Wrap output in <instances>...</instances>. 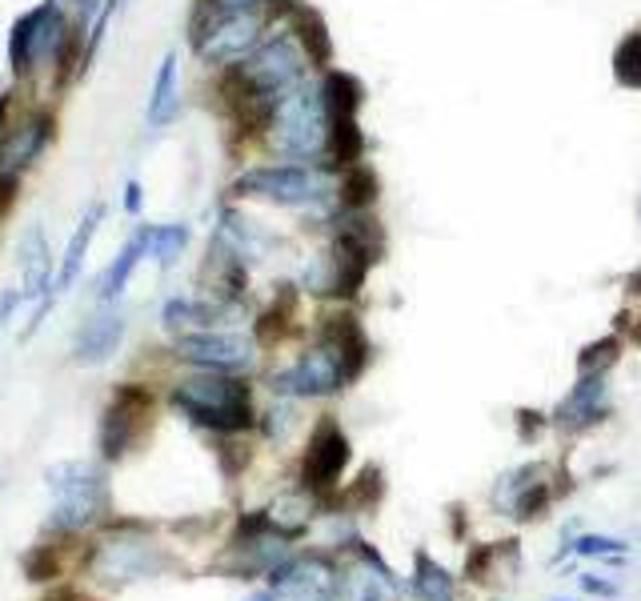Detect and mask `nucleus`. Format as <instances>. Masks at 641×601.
I'll return each instance as SVG.
<instances>
[{"mask_svg":"<svg viewBox=\"0 0 641 601\" xmlns=\"http://www.w3.org/2000/svg\"><path fill=\"white\" fill-rule=\"evenodd\" d=\"M369 366V341L361 321L349 314L325 317L321 341L302 354L289 369L269 378L277 397H329V393L354 385Z\"/></svg>","mask_w":641,"mask_h":601,"instance_id":"nucleus-1","label":"nucleus"},{"mask_svg":"<svg viewBox=\"0 0 641 601\" xmlns=\"http://www.w3.org/2000/svg\"><path fill=\"white\" fill-rule=\"evenodd\" d=\"M169 406L181 409L193 425L221 433V437H233V433H245L257 425L249 381L233 378V373L201 369L193 378L177 381V389L169 393Z\"/></svg>","mask_w":641,"mask_h":601,"instance_id":"nucleus-2","label":"nucleus"},{"mask_svg":"<svg viewBox=\"0 0 641 601\" xmlns=\"http://www.w3.org/2000/svg\"><path fill=\"white\" fill-rule=\"evenodd\" d=\"M269 144H273L281 157H289L293 165H321L325 169L329 157V113L321 101V89L305 80L302 89H293L273 108L269 120Z\"/></svg>","mask_w":641,"mask_h":601,"instance_id":"nucleus-3","label":"nucleus"},{"mask_svg":"<svg viewBox=\"0 0 641 601\" xmlns=\"http://www.w3.org/2000/svg\"><path fill=\"white\" fill-rule=\"evenodd\" d=\"M49 494L56 497L53 513H49V529L53 534H80L105 517L108 510V485L105 473L97 470L92 461H56L44 473Z\"/></svg>","mask_w":641,"mask_h":601,"instance_id":"nucleus-4","label":"nucleus"},{"mask_svg":"<svg viewBox=\"0 0 641 601\" xmlns=\"http://www.w3.org/2000/svg\"><path fill=\"white\" fill-rule=\"evenodd\" d=\"M233 196H253L285 209H305V205H325L329 196H337V181L321 165H257L245 169L229 184Z\"/></svg>","mask_w":641,"mask_h":601,"instance_id":"nucleus-5","label":"nucleus"},{"mask_svg":"<svg viewBox=\"0 0 641 601\" xmlns=\"http://www.w3.org/2000/svg\"><path fill=\"white\" fill-rule=\"evenodd\" d=\"M273 16L265 13H241V16H221V21H205V25H193V53L201 65L225 68L236 65L261 44L265 25Z\"/></svg>","mask_w":641,"mask_h":601,"instance_id":"nucleus-6","label":"nucleus"},{"mask_svg":"<svg viewBox=\"0 0 641 601\" xmlns=\"http://www.w3.org/2000/svg\"><path fill=\"white\" fill-rule=\"evenodd\" d=\"M153 413V397L144 385H117L113 397L105 401L101 409V433H97V442H101V458L105 461H120L125 453L132 449L137 442V430H141L144 421Z\"/></svg>","mask_w":641,"mask_h":601,"instance_id":"nucleus-7","label":"nucleus"},{"mask_svg":"<svg viewBox=\"0 0 641 601\" xmlns=\"http://www.w3.org/2000/svg\"><path fill=\"white\" fill-rule=\"evenodd\" d=\"M345 465H349V437L341 433V425L333 418H321L313 437H309V449H305L302 489L309 497H329L337 489Z\"/></svg>","mask_w":641,"mask_h":601,"instance_id":"nucleus-8","label":"nucleus"},{"mask_svg":"<svg viewBox=\"0 0 641 601\" xmlns=\"http://www.w3.org/2000/svg\"><path fill=\"white\" fill-rule=\"evenodd\" d=\"M172 354L196 369H213V373H241L253 366V341L241 333H213V329H193L172 341Z\"/></svg>","mask_w":641,"mask_h":601,"instance_id":"nucleus-9","label":"nucleus"},{"mask_svg":"<svg viewBox=\"0 0 641 601\" xmlns=\"http://www.w3.org/2000/svg\"><path fill=\"white\" fill-rule=\"evenodd\" d=\"M169 565V558L161 553L153 541H137V537H108L92 553V570L101 574L108 586H125V581H144L157 577Z\"/></svg>","mask_w":641,"mask_h":601,"instance_id":"nucleus-10","label":"nucleus"},{"mask_svg":"<svg viewBox=\"0 0 641 601\" xmlns=\"http://www.w3.org/2000/svg\"><path fill=\"white\" fill-rule=\"evenodd\" d=\"M56 137V117L49 108H37V113H28L16 129H4L0 137V172H9L21 181V172H28L44 157V149L53 144Z\"/></svg>","mask_w":641,"mask_h":601,"instance_id":"nucleus-11","label":"nucleus"},{"mask_svg":"<svg viewBox=\"0 0 641 601\" xmlns=\"http://www.w3.org/2000/svg\"><path fill=\"white\" fill-rule=\"evenodd\" d=\"M125 314L117 309H105V314H92L85 325L77 329V337H73V361L85 369L92 366H105L108 357L120 349V341H125Z\"/></svg>","mask_w":641,"mask_h":601,"instance_id":"nucleus-12","label":"nucleus"},{"mask_svg":"<svg viewBox=\"0 0 641 601\" xmlns=\"http://www.w3.org/2000/svg\"><path fill=\"white\" fill-rule=\"evenodd\" d=\"M605 413H610V385H605V373H586V378L569 389V397H562L553 421L569 433H581V430H589V425H598Z\"/></svg>","mask_w":641,"mask_h":601,"instance_id":"nucleus-13","label":"nucleus"},{"mask_svg":"<svg viewBox=\"0 0 641 601\" xmlns=\"http://www.w3.org/2000/svg\"><path fill=\"white\" fill-rule=\"evenodd\" d=\"M16 257H21V281H25L21 293H25V300H37L40 293L49 297L56 281V269H53V253H49V236H44L40 225H28L25 229L21 245H16Z\"/></svg>","mask_w":641,"mask_h":601,"instance_id":"nucleus-14","label":"nucleus"},{"mask_svg":"<svg viewBox=\"0 0 641 601\" xmlns=\"http://www.w3.org/2000/svg\"><path fill=\"white\" fill-rule=\"evenodd\" d=\"M149 248H153V225H141V229L120 245V253L113 257V265H108V273L101 277V289H97V300H101V305H113V300L125 293L132 269L149 257Z\"/></svg>","mask_w":641,"mask_h":601,"instance_id":"nucleus-15","label":"nucleus"},{"mask_svg":"<svg viewBox=\"0 0 641 601\" xmlns=\"http://www.w3.org/2000/svg\"><path fill=\"white\" fill-rule=\"evenodd\" d=\"M289 21H293L289 28H293L297 44H302L305 56H309V65L329 68V61H333V40H329V28H325V21H321V13L297 0V4L289 9Z\"/></svg>","mask_w":641,"mask_h":601,"instance_id":"nucleus-16","label":"nucleus"},{"mask_svg":"<svg viewBox=\"0 0 641 601\" xmlns=\"http://www.w3.org/2000/svg\"><path fill=\"white\" fill-rule=\"evenodd\" d=\"M101 221H105V205H92V209L77 221V229H73V236H68L65 257H61V269H56V281H53L56 297H61L65 289H73V281H77L80 265H85V253H89L92 236H97V225Z\"/></svg>","mask_w":641,"mask_h":601,"instance_id":"nucleus-17","label":"nucleus"},{"mask_svg":"<svg viewBox=\"0 0 641 601\" xmlns=\"http://www.w3.org/2000/svg\"><path fill=\"white\" fill-rule=\"evenodd\" d=\"M229 314L225 300H196V297H169L161 309V325L165 329H209Z\"/></svg>","mask_w":641,"mask_h":601,"instance_id":"nucleus-18","label":"nucleus"},{"mask_svg":"<svg viewBox=\"0 0 641 601\" xmlns=\"http://www.w3.org/2000/svg\"><path fill=\"white\" fill-rule=\"evenodd\" d=\"M37 25H40V4L33 13L16 16L13 28H9V65H13L16 80H25L37 68Z\"/></svg>","mask_w":641,"mask_h":601,"instance_id":"nucleus-19","label":"nucleus"},{"mask_svg":"<svg viewBox=\"0 0 641 601\" xmlns=\"http://www.w3.org/2000/svg\"><path fill=\"white\" fill-rule=\"evenodd\" d=\"M177 53H169L161 61V73L153 80V97H149V125L161 129V125H169L172 113H177Z\"/></svg>","mask_w":641,"mask_h":601,"instance_id":"nucleus-20","label":"nucleus"},{"mask_svg":"<svg viewBox=\"0 0 641 601\" xmlns=\"http://www.w3.org/2000/svg\"><path fill=\"white\" fill-rule=\"evenodd\" d=\"M413 593L421 601H453V577L433 562L425 549H418V558H413Z\"/></svg>","mask_w":641,"mask_h":601,"instance_id":"nucleus-21","label":"nucleus"},{"mask_svg":"<svg viewBox=\"0 0 641 601\" xmlns=\"http://www.w3.org/2000/svg\"><path fill=\"white\" fill-rule=\"evenodd\" d=\"M189 248V225L172 221V225H157L153 229V257H157L161 269H172V265L181 261V253Z\"/></svg>","mask_w":641,"mask_h":601,"instance_id":"nucleus-22","label":"nucleus"},{"mask_svg":"<svg viewBox=\"0 0 641 601\" xmlns=\"http://www.w3.org/2000/svg\"><path fill=\"white\" fill-rule=\"evenodd\" d=\"M614 77H617V85H626V89H641V28L629 33V37L617 44Z\"/></svg>","mask_w":641,"mask_h":601,"instance_id":"nucleus-23","label":"nucleus"},{"mask_svg":"<svg viewBox=\"0 0 641 601\" xmlns=\"http://www.w3.org/2000/svg\"><path fill=\"white\" fill-rule=\"evenodd\" d=\"M550 497H553V485L546 482V473H541L537 482H529L522 494H517V501L510 506V513L517 517V522H534V517H541V513H546Z\"/></svg>","mask_w":641,"mask_h":601,"instance_id":"nucleus-24","label":"nucleus"},{"mask_svg":"<svg viewBox=\"0 0 641 601\" xmlns=\"http://www.w3.org/2000/svg\"><path fill=\"white\" fill-rule=\"evenodd\" d=\"M617 349H621L617 337H605V341H598V345H589L586 354L577 357V373H581V378H586V373H605V369L617 361Z\"/></svg>","mask_w":641,"mask_h":601,"instance_id":"nucleus-25","label":"nucleus"},{"mask_svg":"<svg viewBox=\"0 0 641 601\" xmlns=\"http://www.w3.org/2000/svg\"><path fill=\"white\" fill-rule=\"evenodd\" d=\"M581 553V558H610V553H621L626 549V541L621 537H605V534H581L577 541H569L565 546V553Z\"/></svg>","mask_w":641,"mask_h":601,"instance_id":"nucleus-26","label":"nucleus"},{"mask_svg":"<svg viewBox=\"0 0 641 601\" xmlns=\"http://www.w3.org/2000/svg\"><path fill=\"white\" fill-rule=\"evenodd\" d=\"M56 549L53 546H37L33 553H25V574L28 581H49V577L56 574Z\"/></svg>","mask_w":641,"mask_h":601,"instance_id":"nucleus-27","label":"nucleus"},{"mask_svg":"<svg viewBox=\"0 0 641 601\" xmlns=\"http://www.w3.org/2000/svg\"><path fill=\"white\" fill-rule=\"evenodd\" d=\"M61 9H68L77 25H85V21H92V16L101 13V0H61Z\"/></svg>","mask_w":641,"mask_h":601,"instance_id":"nucleus-28","label":"nucleus"},{"mask_svg":"<svg viewBox=\"0 0 641 601\" xmlns=\"http://www.w3.org/2000/svg\"><path fill=\"white\" fill-rule=\"evenodd\" d=\"M21 300H25L21 289H4V293H0V329L9 325V317L16 314V305H21Z\"/></svg>","mask_w":641,"mask_h":601,"instance_id":"nucleus-29","label":"nucleus"},{"mask_svg":"<svg viewBox=\"0 0 641 601\" xmlns=\"http://www.w3.org/2000/svg\"><path fill=\"white\" fill-rule=\"evenodd\" d=\"M581 589H586V593H598V598H617L614 581H605V577H593V574H581Z\"/></svg>","mask_w":641,"mask_h":601,"instance_id":"nucleus-30","label":"nucleus"},{"mask_svg":"<svg viewBox=\"0 0 641 601\" xmlns=\"http://www.w3.org/2000/svg\"><path fill=\"white\" fill-rule=\"evenodd\" d=\"M141 205H144L141 181H129V184H125V213H129V217H137V213H141Z\"/></svg>","mask_w":641,"mask_h":601,"instance_id":"nucleus-31","label":"nucleus"},{"mask_svg":"<svg viewBox=\"0 0 641 601\" xmlns=\"http://www.w3.org/2000/svg\"><path fill=\"white\" fill-rule=\"evenodd\" d=\"M9 129V97H0V137Z\"/></svg>","mask_w":641,"mask_h":601,"instance_id":"nucleus-32","label":"nucleus"},{"mask_svg":"<svg viewBox=\"0 0 641 601\" xmlns=\"http://www.w3.org/2000/svg\"><path fill=\"white\" fill-rule=\"evenodd\" d=\"M245 601H277V593L273 589H257V593H249Z\"/></svg>","mask_w":641,"mask_h":601,"instance_id":"nucleus-33","label":"nucleus"},{"mask_svg":"<svg viewBox=\"0 0 641 601\" xmlns=\"http://www.w3.org/2000/svg\"><path fill=\"white\" fill-rule=\"evenodd\" d=\"M113 4H125V0H113Z\"/></svg>","mask_w":641,"mask_h":601,"instance_id":"nucleus-34","label":"nucleus"},{"mask_svg":"<svg viewBox=\"0 0 641 601\" xmlns=\"http://www.w3.org/2000/svg\"><path fill=\"white\" fill-rule=\"evenodd\" d=\"M553 601H565V598H553Z\"/></svg>","mask_w":641,"mask_h":601,"instance_id":"nucleus-35","label":"nucleus"}]
</instances>
